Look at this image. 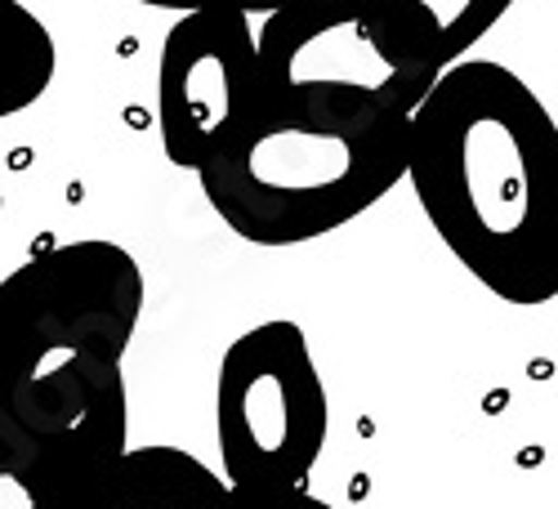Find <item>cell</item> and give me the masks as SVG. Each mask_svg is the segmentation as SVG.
<instances>
[{
	"instance_id": "6da1fadb",
	"label": "cell",
	"mask_w": 558,
	"mask_h": 509,
	"mask_svg": "<svg viewBox=\"0 0 558 509\" xmlns=\"http://www.w3.org/2000/svg\"><path fill=\"white\" fill-rule=\"evenodd\" d=\"M402 179L474 282L519 308L554 304L558 125L519 72L442 68L407 117Z\"/></svg>"
},
{
	"instance_id": "7a4b0ae2",
	"label": "cell",
	"mask_w": 558,
	"mask_h": 509,
	"mask_svg": "<svg viewBox=\"0 0 558 509\" xmlns=\"http://www.w3.org/2000/svg\"><path fill=\"white\" fill-rule=\"evenodd\" d=\"M138 317L144 268L108 238L50 246L0 282V443L50 487L130 447Z\"/></svg>"
},
{
	"instance_id": "3957f363",
	"label": "cell",
	"mask_w": 558,
	"mask_h": 509,
	"mask_svg": "<svg viewBox=\"0 0 558 509\" xmlns=\"http://www.w3.org/2000/svg\"><path fill=\"white\" fill-rule=\"evenodd\" d=\"M407 117L353 89H259L246 121L193 174L242 242L304 246L398 189Z\"/></svg>"
},
{
	"instance_id": "277c9868",
	"label": "cell",
	"mask_w": 558,
	"mask_h": 509,
	"mask_svg": "<svg viewBox=\"0 0 558 509\" xmlns=\"http://www.w3.org/2000/svg\"><path fill=\"white\" fill-rule=\"evenodd\" d=\"M331 429L327 385L291 317L242 331L219 362L215 434L223 483H308Z\"/></svg>"
},
{
	"instance_id": "5b68a950",
	"label": "cell",
	"mask_w": 558,
	"mask_h": 509,
	"mask_svg": "<svg viewBox=\"0 0 558 509\" xmlns=\"http://www.w3.org/2000/svg\"><path fill=\"white\" fill-rule=\"evenodd\" d=\"M259 95L255 27L242 10H189L157 63V130L166 161L197 170L246 121Z\"/></svg>"
},
{
	"instance_id": "8992f818",
	"label": "cell",
	"mask_w": 558,
	"mask_h": 509,
	"mask_svg": "<svg viewBox=\"0 0 558 509\" xmlns=\"http://www.w3.org/2000/svg\"><path fill=\"white\" fill-rule=\"evenodd\" d=\"M259 89H353L402 112L434 85L402 68L366 23L362 0H287L255 32Z\"/></svg>"
},
{
	"instance_id": "52a82bcc",
	"label": "cell",
	"mask_w": 558,
	"mask_h": 509,
	"mask_svg": "<svg viewBox=\"0 0 558 509\" xmlns=\"http://www.w3.org/2000/svg\"><path fill=\"white\" fill-rule=\"evenodd\" d=\"M45 509H228V483L183 447H121L89 474L50 487Z\"/></svg>"
},
{
	"instance_id": "ba28073f",
	"label": "cell",
	"mask_w": 558,
	"mask_h": 509,
	"mask_svg": "<svg viewBox=\"0 0 558 509\" xmlns=\"http://www.w3.org/2000/svg\"><path fill=\"white\" fill-rule=\"evenodd\" d=\"M362 10L402 68L434 81L442 68L470 59L474 45L514 10V0H362Z\"/></svg>"
},
{
	"instance_id": "9c48e42d",
	"label": "cell",
	"mask_w": 558,
	"mask_h": 509,
	"mask_svg": "<svg viewBox=\"0 0 558 509\" xmlns=\"http://www.w3.org/2000/svg\"><path fill=\"white\" fill-rule=\"evenodd\" d=\"M59 72L54 36L27 5L0 0V121L40 104Z\"/></svg>"
},
{
	"instance_id": "30bf717a",
	"label": "cell",
	"mask_w": 558,
	"mask_h": 509,
	"mask_svg": "<svg viewBox=\"0 0 558 509\" xmlns=\"http://www.w3.org/2000/svg\"><path fill=\"white\" fill-rule=\"evenodd\" d=\"M45 505H50V483L0 443V509H45Z\"/></svg>"
},
{
	"instance_id": "8fae6325",
	"label": "cell",
	"mask_w": 558,
	"mask_h": 509,
	"mask_svg": "<svg viewBox=\"0 0 558 509\" xmlns=\"http://www.w3.org/2000/svg\"><path fill=\"white\" fill-rule=\"evenodd\" d=\"M228 509H336L304 483H242L228 487Z\"/></svg>"
},
{
	"instance_id": "7c38bea8",
	"label": "cell",
	"mask_w": 558,
	"mask_h": 509,
	"mask_svg": "<svg viewBox=\"0 0 558 509\" xmlns=\"http://www.w3.org/2000/svg\"><path fill=\"white\" fill-rule=\"evenodd\" d=\"M134 5H153L170 14H189V10H242V14H268L287 0H134Z\"/></svg>"
}]
</instances>
